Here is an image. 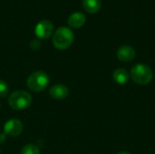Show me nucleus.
<instances>
[{"mask_svg":"<svg viewBox=\"0 0 155 154\" xmlns=\"http://www.w3.org/2000/svg\"><path fill=\"white\" fill-rule=\"evenodd\" d=\"M8 84L4 80H0V97L5 98L8 94Z\"/></svg>","mask_w":155,"mask_h":154,"instance_id":"obj_13","label":"nucleus"},{"mask_svg":"<svg viewBox=\"0 0 155 154\" xmlns=\"http://www.w3.org/2000/svg\"><path fill=\"white\" fill-rule=\"evenodd\" d=\"M83 6L86 12L94 14L101 8V0H83Z\"/></svg>","mask_w":155,"mask_h":154,"instance_id":"obj_10","label":"nucleus"},{"mask_svg":"<svg viewBox=\"0 0 155 154\" xmlns=\"http://www.w3.org/2000/svg\"><path fill=\"white\" fill-rule=\"evenodd\" d=\"M33 102L32 96L25 91H15L8 97V103L13 110L24 111L27 109Z\"/></svg>","mask_w":155,"mask_h":154,"instance_id":"obj_2","label":"nucleus"},{"mask_svg":"<svg viewBox=\"0 0 155 154\" xmlns=\"http://www.w3.org/2000/svg\"><path fill=\"white\" fill-rule=\"evenodd\" d=\"M113 78L118 84H125L129 81V74L124 69H116L113 74Z\"/></svg>","mask_w":155,"mask_h":154,"instance_id":"obj_11","label":"nucleus"},{"mask_svg":"<svg viewBox=\"0 0 155 154\" xmlns=\"http://www.w3.org/2000/svg\"><path fill=\"white\" fill-rule=\"evenodd\" d=\"M30 47L33 50H39L41 47V42L38 39H34V40H32V42L30 44Z\"/></svg>","mask_w":155,"mask_h":154,"instance_id":"obj_14","label":"nucleus"},{"mask_svg":"<svg viewBox=\"0 0 155 154\" xmlns=\"http://www.w3.org/2000/svg\"><path fill=\"white\" fill-rule=\"evenodd\" d=\"M118 154H131L130 152H119Z\"/></svg>","mask_w":155,"mask_h":154,"instance_id":"obj_16","label":"nucleus"},{"mask_svg":"<svg viewBox=\"0 0 155 154\" xmlns=\"http://www.w3.org/2000/svg\"><path fill=\"white\" fill-rule=\"evenodd\" d=\"M69 91L64 84H54L49 89V95L54 100H63L68 96Z\"/></svg>","mask_w":155,"mask_h":154,"instance_id":"obj_8","label":"nucleus"},{"mask_svg":"<svg viewBox=\"0 0 155 154\" xmlns=\"http://www.w3.org/2000/svg\"><path fill=\"white\" fill-rule=\"evenodd\" d=\"M85 15L81 12H75L72 14L68 18V25L73 28H79L85 23Z\"/></svg>","mask_w":155,"mask_h":154,"instance_id":"obj_9","label":"nucleus"},{"mask_svg":"<svg viewBox=\"0 0 155 154\" xmlns=\"http://www.w3.org/2000/svg\"><path fill=\"white\" fill-rule=\"evenodd\" d=\"M131 77L133 81L137 84L145 85L152 81L153 72L148 65L143 64H138L132 68Z\"/></svg>","mask_w":155,"mask_h":154,"instance_id":"obj_4","label":"nucleus"},{"mask_svg":"<svg viewBox=\"0 0 155 154\" xmlns=\"http://www.w3.org/2000/svg\"><path fill=\"white\" fill-rule=\"evenodd\" d=\"M50 83V78L48 74L42 71H37L32 73L27 80L26 85L33 92H42L47 88Z\"/></svg>","mask_w":155,"mask_h":154,"instance_id":"obj_3","label":"nucleus"},{"mask_svg":"<svg viewBox=\"0 0 155 154\" xmlns=\"http://www.w3.org/2000/svg\"><path fill=\"white\" fill-rule=\"evenodd\" d=\"M136 55L135 50L130 45H123L117 50V58L122 62H131Z\"/></svg>","mask_w":155,"mask_h":154,"instance_id":"obj_7","label":"nucleus"},{"mask_svg":"<svg viewBox=\"0 0 155 154\" xmlns=\"http://www.w3.org/2000/svg\"><path fill=\"white\" fill-rule=\"evenodd\" d=\"M74 39L73 31L65 26L58 28L53 36V44L58 50H65L69 48Z\"/></svg>","mask_w":155,"mask_h":154,"instance_id":"obj_1","label":"nucleus"},{"mask_svg":"<svg viewBox=\"0 0 155 154\" xmlns=\"http://www.w3.org/2000/svg\"><path fill=\"white\" fill-rule=\"evenodd\" d=\"M5 138H6V135L4 133H0V145L5 143Z\"/></svg>","mask_w":155,"mask_h":154,"instance_id":"obj_15","label":"nucleus"},{"mask_svg":"<svg viewBox=\"0 0 155 154\" xmlns=\"http://www.w3.org/2000/svg\"><path fill=\"white\" fill-rule=\"evenodd\" d=\"M0 153H1V151H0Z\"/></svg>","mask_w":155,"mask_h":154,"instance_id":"obj_17","label":"nucleus"},{"mask_svg":"<svg viewBox=\"0 0 155 154\" xmlns=\"http://www.w3.org/2000/svg\"><path fill=\"white\" fill-rule=\"evenodd\" d=\"M0 107H1V105H0Z\"/></svg>","mask_w":155,"mask_h":154,"instance_id":"obj_18","label":"nucleus"},{"mask_svg":"<svg viewBox=\"0 0 155 154\" xmlns=\"http://www.w3.org/2000/svg\"><path fill=\"white\" fill-rule=\"evenodd\" d=\"M54 33V25L48 20L40 21L35 28V34L39 39H48Z\"/></svg>","mask_w":155,"mask_h":154,"instance_id":"obj_5","label":"nucleus"},{"mask_svg":"<svg viewBox=\"0 0 155 154\" xmlns=\"http://www.w3.org/2000/svg\"><path fill=\"white\" fill-rule=\"evenodd\" d=\"M20 154H40V151L36 145L29 143L22 148Z\"/></svg>","mask_w":155,"mask_h":154,"instance_id":"obj_12","label":"nucleus"},{"mask_svg":"<svg viewBox=\"0 0 155 154\" xmlns=\"http://www.w3.org/2000/svg\"><path fill=\"white\" fill-rule=\"evenodd\" d=\"M23 123L18 119H10L4 125V133L10 137H17L23 132Z\"/></svg>","mask_w":155,"mask_h":154,"instance_id":"obj_6","label":"nucleus"}]
</instances>
